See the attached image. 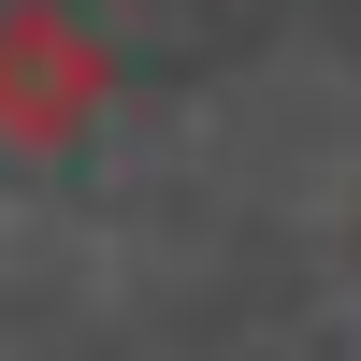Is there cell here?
Masks as SVG:
<instances>
[{"mask_svg":"<svg viewBox=\"0 0 361 361\" xmlns=\"http://www.w3.org/2000/svg\"><path fill=\"white\" fill-rule=\"evenodd\" d=\"M102 116V44H87L58 0L0 15V145H73Z\"/></svg>","mask_w":361,"mask_h":361,"instance_id":"6da1fadb","label":"cell"}]
</instances>
